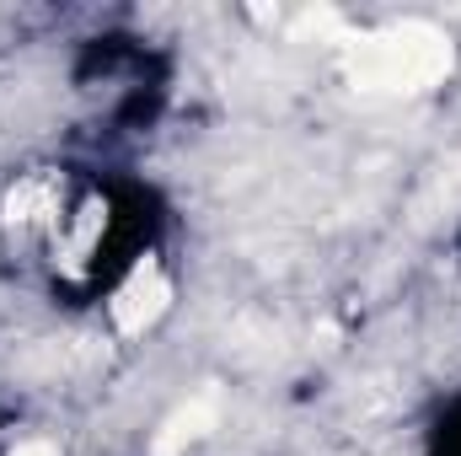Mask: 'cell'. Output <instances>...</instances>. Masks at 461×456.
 Wrapping results in <instances>:
<instances>
[{"mask_svg":"<svg viewBox=\"0 0 461 456\" xmlns=\"http://www.w3.org/2000/svg\"><path fill=\"white\" fill-rule=\"evenodd\" d=\"M348 81L370 97H413L429 92L451 76L456 49L440 27L429 22H397L381 32H359L348 38Z\"/></svg>","mask_w":461,"mask_h":456,"instance_id":"1","label":"cell"},{"mask_svg":"<svg viewBox=\"0 0 461 456\" xmlns=\"http://www.w3.org/2000/svg\"><path fill=\"white\" fill-rule=\"evenodd\" d=\"M167 301H172V279L161 274V263H140L123 285H118V296H113V323H118V333H145L161 312H167Z\"/></svg>","mask_w":461,"mask_h":456,"instance_id":"2","label":"cell"},{"mask_svg":"<svg viewBox=\"0 0 461 456\" xmlns=\"http://www.w3.org/2000/svg\"><path fill=\"white\" fill-rule=\"evenodd\" d=\"M215 419H221V392L210 387V392L188 397V403L161 424V435H156L150 456H183V446H194L199 435H210V430H215Z\"/></svg>","mask_w":461,"mask_h":456,"instance_id":"3","label":"cell"},{"mask_svg":"<svg viewBox=\"0 0 461 456\" xmlns=\"http://www.w3.org/2000/svg\"><path fill=\"white\" fill-rule=\"evenodd\" d=\"M54 210V178H27V183H16L11 188V199H5V215L11 221H43Z\"/></svg>","mask_w":461,"mask_h":456,"instance_id":"4","label":"cell"},{"mask_svg":"<svg viewBox=\"0 0 461 456\" xmlns=\"http://www.w3.org/2000/svg\"><path fill=\"white\" fill-rule=\"evenodd\" d=\"M81 215H86V221L76 226V236H70V247H65V263H70V269H76V263H81V258L92 252V242H97V231H103V205H86Z\"/></svg>","mask_w":461,"mask_h":456,"instance_id":"5","label":"cell"},{"mask_svg":"<svg viewBox=\"0 0 461 456\" xmlns=\"http://www.w3.org/2000/svg\"><path fill=\"white\" fill-rule=\"evenodd\" d=\"M11 456H59V446H54V441H22Z\"/></svg>","mask_w":461,"mask_h":456,"instance_id":"6","label":"cell"}]
</instances>
